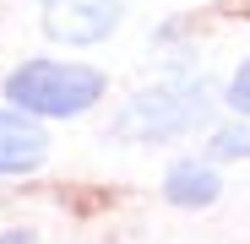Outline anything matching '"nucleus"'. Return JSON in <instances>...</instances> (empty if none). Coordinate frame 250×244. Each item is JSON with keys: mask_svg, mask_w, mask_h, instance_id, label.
Segmentation results:
<instances>
[{"mask_svg": "<svg viewBox=\"0 0 250 244\" xmlns=\"http://www.w3.org/2000/svg\"><path fill=\"white\" fill-rule=\"evenodd\" d=\"M212 114V93L201 81H163L152 93H136L114 114V141H169L196 131Z\"/></svg>", "mask_w": 250, "mask_h": 244, "instance_id": "f257e3e1", "label": "nucleus"}, {"mask_svg": "<svg viewBox=\"0 0 250 244\" xmlns=\"http://www.w3.org/2000/svg\"><path fill=\"white\" fill-rule=\"evenodd\" d=\"M98 93H104V76L93 65H60V60H33L6 81V98L22 114H44V119H71L93 109Z\"/></svg>", "mask_w": 250, "mask_h": 244, "instance_id": "f03ea898", "label": "nucleus"}, {"mask_svg": "<svg viewBox=\"0 0 250 244\" xmlns=\"http://www.w3.org/2000/svg\"><path fill=\"white\" fill-rule=\"evenodd\" d=\"M120 27V0H44V33L55 44H98Z\"/></svg>", "mask_w": 250, "mask_h": 244, "instance_id": "7ed1b4c3", "label": "nucleus"}, {"mask_svg": "<svg viewBox=\"0 0 250 244\" xmlns=\"http://www.w3.org/2000/svg\"><path fill=\"white\" fill-rule=\"evenodd\" d=\"M44 152H49V136L33 114L0 109V174H27L44 163Z\"/></svg>", "mask_w": 250, "mask_h": 244, "instance_id": "20e7f679", "label": "nucleus"}, {"mask_svg": "<svg viewBox=\"0 0 250 244\" xmlns=\"http://www.w3.org/2000/svg\"><path fill=\"white\" fill-rule=\"evenodd\" d=\"M163 195H169L174 206H212V201H218L212 163H174L169 179H163Z\"/></svg>", "mask_w": 250, "mask_h": 244, "instance_id": "39448f33", "label": "nucleus"}, {"mask_svg": "<svg viewBox=\"0 0 250 244\" xmlns=\"http://www.w3.org/2000/svg\"><path fill=\"white\" fill-rule=\"evenodd\" d=\"M212 157L229 163V157H250V125H223L212 136Z\"/></svg>", "mask_w": 250, "mask_h": 244, "instance_id": "423d86ee", "label": "nucleus"}, {"mask_svg": "<svg viewBox=\"0 0 250 244\" xmlns=\"http://www.w3.org/2000/svg\"><path fill=\"white\" fill-rule=\"evenodd\" d=\"M229 109H239L245 119H250V60L234 71V81H229Z\"/></svg>", "mask_w": 250, "mask_h": 244, "instance_id": "0eeeda50", "label": "nucleus"}, {"mask_svg": "<svg viewBox=\"0 0 250 244\" xmlns=\"http://www.w3.org/2000/svg\"><path fill=\"white\" fill-rule=\"evenodd\" d=\"M6 244H33V233H6Z\"/></svg>", "mask_w": 250, "mask_h": 244, "instance_id": "6e6552de", "label": "nucleus"}]
</instances>
